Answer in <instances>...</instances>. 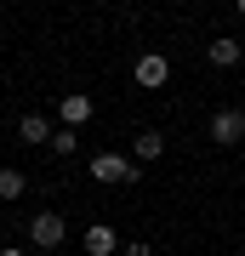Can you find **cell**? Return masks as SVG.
<instances>
[{
    "instance_id": "cell-5",
    "label": "cell",
    "mask_w": 245,
    "mask_h": 256,
    "mask_svg": "<svg viewBox=\"0 0 245 256\" xmlns=\"http://www.w3.org/2000/svg\"><path fill=\"white\" fill-rule=\"evenodd\" d=\"M86 120H91V97L86 92H63V97H57V126H63V131H80Z\"/></svg>"
},
{
    "instance_id": "cell-3",
    "label": "cell",
    "mask_w": 245,
    "mask_h": 256,
    "mask_svg": "<svg viewBox=\"0 0 245 256\" xmlns=\"http://www.w3.org/2000/svg\"><path fill=\"white\" fill-rule=\"evenodd\" d=\"M217 148H234V142H245V108H234V102H222L217 114H211V131H205Z\"/></svg>"
},
{
    "instance_id": "cell-2",
    "label": "cell",
    "mask_w": 245,
    "mask_h": 256,
    "mask_svg": "<svg viewBox=\"0 0 245 256\" xmlns=\"http://www.w3.org/2000/svg\"><path fill=\"white\" fill-rule=\"evenodd\" d=\"M63 239H69V222L57 210H35L29 216V245L35 250H63Z\"/></svg>"
},
{
    "instance_id": "cell-15",
    "label": "cell",
    "mask_w": 245,
    "mask_h": 256,
    "mask_svg": "<svg viewBox=\"0 0 245 256\" xmlns=\"http://www.w3.org/2000/svg\"><path fill=\"white\" fill-rule=\"evenodd\" d=\"M239 63H245V57H239Z\"/></svg>"
},
{
    "instance_id": "cell-10",
    "label": "cell",
    "mask_w": 245,
    "mask_h": 256,
    "mask_svg": "<svg viewBox=\"0 0 245 256\" xmlns=\"http://www.w3.org/2000/svg\"><path fill=\"white\" fill-rule=\"evenodd\" d=\"M23 194H29V176L18 171V165H0V200H6V205H18Z\"/></svg>"
},
{
    "instance_id": "cell-14",
    "label": "cell",
    "mask_w": 245,
    "mask_h": 256,
    "mask_svg": "<svg viewBox=\"0 0 245 256\" xmlns=\"http://www.w3.org/2000/svg\"><path fill=\"white\" fill-rule=\"evenodd\" d=\"M234 18H239V23H245V0H239V6H234Z\"/></svg>"
},
{
    "instance_id": "cell-6",
    "label": "cell",
    "mask_w": 245,
    "mask_h": 256,
    "mask_svg": "<svg viewBox=\"0 0 245 256\" xmlns=\"http://www.w3.org/2000/svg\"><path fill=\"white\" fill-rule=\"evenodd\" d=\"M52 120H46V114H18V142L23 148H46V142H52Z\"/></svg>"
},
{
    "instance_id": "cell-13",
    "label": "cell",
    "mask_w": 245,
    "mask_h": 256,
    "mask_svg": "<svg viewBox=\"0 0 245 256\" xmlns=\"http://www.w3.org/2000/svg\"><path fill=\"white\" fill-rule=\"evenodd\" d=\"M0 256H29V250H23V245H6V250H0Z\"/></svg>"
},
{
    "instance_id": "cell-12",
    "label": "cell",
    "mask_w": 245,
    "mask_h": 256,
    "mask_svg": "<svg viewBox=\"0 0 245 256\" xmlns=\"http://www.w3.org/2000/svg\"><path fill=\"white\" fill-rule=\"evenodd\" d=\"M126 256H154V245H148V239H131V245H126Z\"/></svg>"
},
{
    "instance_id": "cell-4",
    "label": "cell",
    "mask_w": 245,
    "mask_h": 256,
    "mask_svg": "<svg viewBox=\"0 0 245 256\" xmlns=\"http://www.w3.org/2000/svg\"><path fill=\"white\" fill-rule=\"evenodd\" d=\"M131 80L143 86V92H160V86L171 80V63H165L160 52H143V57H137V68H131Z\"/></svg>"
},
{
    "instance_id": "cell-8",
    "label": "cell",
    "mask_w": 245,
    "mask_h": 256,
    "mask_svg": "<svg viewBox=\"0 0 245 256\" xmlns=\"http://www.w3.org/2000/svg\"><path fill=\"white\" fill-rule=\"evenodd\" d=\"M205 57H211V63H217V68H234L239 57H245V46H239L234 34H217V40H211V46H205Z\"/></svg>"
},
{
    "instance_id": "cell-9",
    "label": "cell",
    "mask_w": 245,
    "mask_h": 256,
    "mask_svg": "<svg viewBox=\"0 0 245 256\" xmlns=\"http://www.w3.org/2000/svg\"><path fill=\"white\" fill-rule=\"evenodd\" d=\"M160 154H165V137H160V131H137V137H131V165L160 160Z\"/></svg>"
},
{
    "instance_id": "cell-11",
    "label": "cell",
    "mask_w": 245,
    "mask_h": 256,
    "mask_svg": "<svg viewBox=\"0 0 245 256\" xmlns=\"http://www.w3.org/2000/svg\"><path fill=\"white\" fill-rule=\"evenodd\" d=\"M46 148H52L57 160H74V154H80V131H63V126H57V131H52V142H46Z\"/></svg>"
},
{
    "instance_id": "cell-1",
    "label": "cell",
    "mask_w": 245,
    "mask_h": 256,
    "mask_svg": "<svg viewBox=\"0 0 245 256\" xmlns=\"http://www.w3.org/2000/svg\"><path fill=\"white\" fill-rule=\"evenodd\" d=\"M86 176L91 182H137V165H131V154H120V148H97V154L86 160Z\"/></svg>"
},
{
    "instance_id": "cell-7",
    "label": "cell",
    "mask_w": 245,
    "mask_h": 256,
    "mask_svg": "<svg viewBox=\"0 0 245 256\" xmlns=\"http://www.w3.org/2000/svg\"><path fill=\"white\" fill-rule=\"evenodd\" d=\"M80 245H86V256H114V250H120V228H109V222H91V228L80 234Z\"/></svg>"
}]
</instances>
